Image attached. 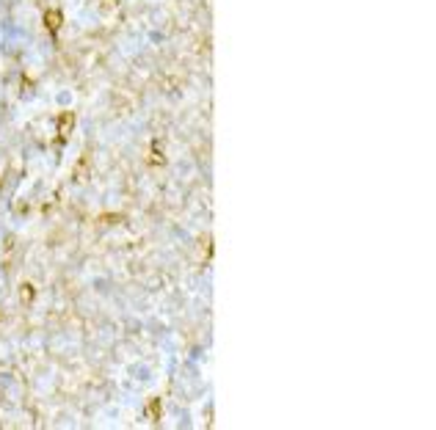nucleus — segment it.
<instances>
[{
  "mask_svg": "<svg viewBox=\"0 0 436 430\" xmlns=\"http://www.w3.org/2000/svg\"><path fill=\"white\" fill-rule=\"evenodd\" d=\"M44 22L50 25V30H58V25H61V14H58V11H50L47 17H44Z\"/></svg>",
  "mask_w": 436,
  "mask_h": 430,
  "instance_id": "f257e3e1",
  "label": "nucleus"
}]
</instances>
